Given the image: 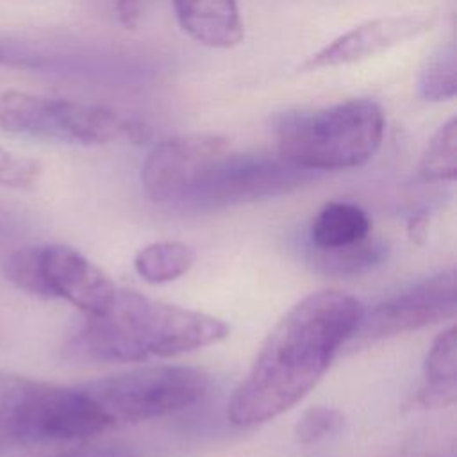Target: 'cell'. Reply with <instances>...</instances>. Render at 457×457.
Segmentation results:
<instances>
[{"label": "cell", "mask_w": 457, "mask_h": 457, "mask_svg": "<svg viewBox=\"0 0 457 457\" xmlns=\"http://www.w3.org/2000/svg\"><path fill=\"white\" fill-rule=\"evenodd\" d=\"M362 303L337 289L298 300L271 328L234 389L227 418L239 427L273 420L298 403L355 334Z\"/></svg>", "instance_id": "cell-1"}, {"label": "cell", "mask_w": 457, "mask_h": 457, "mask_svg": "<svg viewBox=\"0 0 457 457\" xmlns=\"http://www.w3.org/2000/svg\"><path fill=\"white\" fill-rule=\"evenodd\" d=\"M228 332L216 316L118 287L102 312L87 316L66 353L91 362H141L216 345Z\"/></svg>", "instance_id": "cell-2"}, {"label": "cell", "mask_w": 457, "mask_h": 457, "mask_svg": "<svg viewBox=\"0 0 457 457\" xmlns=\"http://www.w3.org/2000/svg\"><path fill=\"white\" fill-rule=\"evenodd\" d=\"M109 428L84 384L59 386L0 371V457L75 446Z\"/></svg>", "instance_id": "cell-3"}, {"label": "cell", "mask_w": 457, "mask_h": 457, "mask_svg": "<svg viewBox=\"0 0 457 457\" xmlns=\"http://www.w3.org/2000/svg\"><path fill=\"white\" fill-rule=\"evenodd\" d=\"M384 132V111L368 98L275 118L278 155L312 173L362 166L380 148Z\"/></svg>", "instance_id": "cell-4"}, {"label": "cell", "mask_w": 457, "mask_h": 457, "mask_svg": "<svg viewBox=\"0 0 457 457\" xmlns=\"http://www.w3.org/2000/svg\"><path fill=\"white\" fill-rule=\"evenodd\" d=\"M0 129L32 139L96 146L121 137L145 139L148 129L120 112L27 91L0 93Z\"/></svg>", "instance_id": "cell-5"}, {"label": "cell", "mask_w": 457, "mask_h": 457, "mask_svg": "<svg viewBox=\"0 0 457 457\" xmlns=\"http://www.w3.org/2000/svg\"><path fill=\"white\" fill-rule=\"evenodd\" d=\"M111 428L180 412L202 402L211 377L191 366H145L86 382Z\"/></svg>", "instance_id": "cell-6"}, {"label": "cell", "mask_w": 457, "mask_h": 457, "mask_svg": "<svg viewBox=\"0 0 457 457\" xmlns=\"http://www.w3.org/2000/svg\"><path fill=\"white\" fill-rule=\"evenodd\" d=\"M4 277L39 298H62L86 316L102 312L118 286L86 255L68 245H30L2 261Z\"/></svg>", "instance_id": "cell-7"}, {"label": "cell", "mask_w": 457, "mask_h": 457, "mask_svg": "<svg viewBox=\"0 0 457 457\" xmlns=\"http://www.w3.org/2000/svg\"><path fill=\"white\" fill-rule=\"evenodd\" d=\"M314 179L280 155L227 152L182 205L218 209L278 196Z\"/></svg>", "instance_id": "cell-8"}, {"label": "cell", "mask_w": 457, "mask_h": 457, "mask_svg": "<svg viewBox=\"0 0 457 457\" xmlns=\"http://www.w3.org/2000/svg\"><path fill=\"white\" fill-rule=\"evenodd\" d=\"M457 312L455 270L428 277L364 311L355 334L346 343L350 350L366 348L423 327L452 320Z\"/></svg>", "instance_id": "cell-9"}, {"label": "cell", "mask_w": 457, "mask_h": 457, "mask_svg": "<svg viewBox=\"0 0 457 457\" xmlns=\"http://www.w3.org/2000/svg\"><path fill=\"white\" fill-rule=\"evenodd\" d=\"M230 152L216 134L177 136L155 145L141 168L145 196L155 204H184L211 168Z\"/></svg>", "instance_id": "cell-10"}, {"label": "cell", "mask_w": 457, "mask_h": 457, "mask_svg": "<svg viewBox=\"0 0 457 457\" xmlns=\"http://www.w3.org/2000/svg\"><path fill=\"white\" fill-rule=\"evenodd\" d=\"M434 23L436 14L432 12L382 16L364 21L337 36L321 50L307 57V61L302 64V70L314 71L361 62L393 46H398L403 41L425 34L432 29Z\"/></svg>", "instance_id": "cell-11"}, {"label": "cell", "mask_w": 457, "mask_h": 457, "mask_svg": "<svg viewBox=\"0 0 457 457\" xmlns=\"http://www.w3.org/2000/svg\"><path fill=\"white\" fill-rule=\"evenodd\" d=\"M180 29L209 48H232L245 36L237 0H173Z\"/></svg>", "instance_id": "cell-12"}, {"label": "cell", "mask_w": 457, "mask_h": 457, "mask_svg": "<svg viewBox=\"0 0 457 457\" xmlns=\"http://www.w3.org/2000/svg\"><path fill=\"white\" fill-rule=\"evenodd\" d=\"M457 398V330L445 328L430 345L423 364V384L409 400V409H441Z\"/></svg>", "instance_id": "cell-13"}, {"label": "cell", "mask_w": 457, "mask_h": 457, "mask_svg": "<svg viewBox=\"0 0 457 457\" xmlns=\"http://www.w3.org/2000/svg\"><path fill=\"white\" fill-rule=\"evenodd\" d=\"M368 214L350 202H327L311 221V248L334 250L355 245L370 236Z\"/></svg>", "instance_id": "cell-14"}, {"label": "cell", "mask_w": 457, "mask_h": 457, "mask_svg": "<svg viewBox=\"0 0 457 457\" xmlns=\"http://www.w3.org/2000/svg\"><path fill=\"white\" fill-rule=\"evenodd\" d=\"M387 257V245L380 239H366L334 248V250H316L311 248V261L316 270L330 277H355L368 270L378 266Z\"/></svg>", "instance_id": "cell-15"}, {"label": "cell", "mask_w": 457, "mask_h": 457, "mask_svg": "<svg viewBox=\"0 0 457 457\" xmlns=\"http://www.w3.org/2000/svg\"><path fill=\"white\" fill-rule=\"evenodd\" d=\"M193 262V248L180 241H155L134 255V270L148 284L171 282L187 273Z\"/></svg>", "instance_id": "cell-16"}, {"label": "cell", "mask_w": 457, "mask_h": 457, "mask_svg": "<svg viewBox=\"0 0 457 457\" xmlns=\"http://www.w3.org/2000/svg\"><path fill=\"white\" fill-rule=\"evenodd\" d=\"M418 93L427 102H448L457 93V54L453 41L436 48L418 77Z\"/></svg>", "instance_id": "cell-17"}, {"label": "cell", "mask_w": 457, "mask_h": 457, "mask_svg": "<svg viewBox=\"0 0 457 457\" xmlns=\"http://www.w3.org/2000/svg\"><path fill=\"white\" fill-rule=\"evenodd\" d=\"M457 173V121L448 118L430 137L420 166L418 177L423 182H452Z\"/></svg>", "instance_id": "cell-18"}, {"label": "cell", "mask_w": 457, "mask_h": 457, "mask_svg": "<svg viewBox=\"0 0 457 457\" xmlns=\"http://www.w3.org/2000/svg\"><path fill=\"white\" fill-rule=\"evenodd\" d=\"M343 421L345 416L341 411L327 405H314L303 411L295 423V437L303 445L316 443L337 434L343 427Z\"/></svg>", "instance_id": "cell-19"}, {"label": "cell", "mask_w": 457, "mask_h": 457, "mask_svg": "<svg viewBox=\"0 0 457 457\" xmlns=\"http://www.w3.org/2000/svg\"><path fill=\"white\" fill-rule=\"evenodd\" d=\"M41 175V164L27 155L0 146V187L30 189Z\"/></svg>", "instance_id": "cell-20"}, {"label": "cell", "mask_w": 457, "mask_h": 457, "mask_svg": "<svg viewBox=\"0 0 457 457\" xmlns=\"http://www.w3.org/2000/svg\"><path fill=\"white\" fill-rule=\"evenodd\" d=\"M52 457H129L127 448L120 445H77Z\"/></svg>", "instance_id": "cell-21"}, {"label": "cell", "mask_w": 457, "mask_h": 457, "mask_svg": "<svg viewBox=\"0 0 457 457\" xmlns=\"http://www.w3.org/2000/svg\"><path fill=\"white\" fill-rule=\"evenodd\" d=\"M428 225H430V216L427 211L414 212L407 223V236L411 243L423 245L428 236Z\"/></svg>", "instance_id": "cell-22"}, {"label": "cell", "mask_w": 457, "mask_h": 457, "mask_svg": "<svg viewBox=\"0 0 457 457\" xmlns=\"http://www.w3.org/2000/svg\"><path fill=\"white\" fill-rule=\"evenodd\" d=\"M116 12L125 27H134L141 14V4L139 0H118Z\"/></svg>", "instance_id": "cell-23"}]
</instances>
